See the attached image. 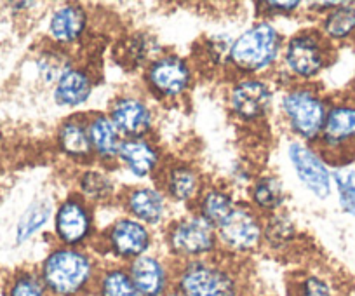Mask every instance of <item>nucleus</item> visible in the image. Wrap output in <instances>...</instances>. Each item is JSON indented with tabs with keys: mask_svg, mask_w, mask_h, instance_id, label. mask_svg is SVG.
Masks as SVG:
<instances>
[{
	"mask_svg": "<svg viewBox=\"0 0 355 296\" xmlns=\"http://www.w3.org/2000/svg\"><path fill=\"white\" fill-rule=\"evenodd\" d=\"M98 272L100 267L91 254L67 246L51 251L39 268L53 296H91Z\"/></svg>",
	"mask_w": 355,
	"mask_h": 296,
	"instance_id": "f257e3e1",
	"label": "nucleus"
},
{
	"mask_svg": "<svg viewBox=\"0 0 355 296\" xmlns=\"http://www.w3.org/2000/svg\"><path fill=\"white\" fill-rule=\"evenodd\" d=\"M174 288L183 296H241L242 282L234 267L214 256L183 261L174 268Z\"/></svg>",
	"mask_w": 355,
	"mask_h": 296,
	"instance_id": "f03ea898",
	"label": "nucleus"
},
{
	"mask_svg": "<svg viewBox=\"0 0 355 296\" xmlns=\"http://www.w3.org/2000/svg\"><path fill=\"white\" fill-rule=\"evenodd\" d=\"M282 49V37L270 23L261 21L245 30L234 40L228 63L242 73H259L277 61Z\"/></svg>",
	"mask_w": 355,
	"mask_h": 296,
	"instance_id": "7ed1b4c3",
	"label": "nucleus"
},
{
	"mask_svg": "<svg viewBox=\"0 0 355 296\" xmlns=\"http://www.w3.org/2000/svg\"><path fill=\"white\" fill-rule=\"evenodd\" d=\"M281 107L291 131L305 143H317L329 110L326 98L315 87L298 84L284 94Z\"/></svg>",
	"mask_w": 355,
	"mask_h": 296,
	"instance_id": "20e7f679",
	"label": "nucleus"
},
{
	"mask_svg": "<svg viewBox=\"0 0 355 296\" xmlns=\"http://www.w3.org/2000/svg\"><path fill=\"white\" fill-rule=\"evenodd\" d=\"M324 161L336 164L355 159V100L347 98L329 105L322 132L317 139Z\"/></svg>",
	"mask_w": 355,
	"mask_h": 296,
	"instance_id": "39448f33",
	"label": "nucleus"
},
{
	"mask_svg": "<svg viewBox=\"0 0 355 296\" xmlns=\"http://www.w3.org/2000/svg\"><path fill=\"white\" fill-rule=\"evenodd\" d=\"M167 246L180 263L214 256L218 251L216 229L199 214L182 218L167 230Z\"/></svg>",
	"mask_w": 355,
	"mask_h": 296,
	"instance_id": "423d86ee",
	"label": "nucleus"
},
{
	"mask_svg": "<svg viewBox=\"0 0 355 296\" xmlns=\"http://www.w3.org/2000/svg\"><path fill=\"white\" fill-rule=\"evenodd\" d=\"M333 44L320 30H305L289 39L284 49V63L296 79L310 80L320 76L331 63Z\"/></svg>",
	"mask_w": 355,
	"mask_h": 296,
	"instance_id": "0eeeda50",
	"label": "nucleus"
},
{
	"mask_svg": "<svg viewBox=\"0 0 355 296\" xmlns=\"http://www.w3.org/2000/svg\"><path fill=\"white\" fill-rule=\"evenodd\" d=\"M218 246L230 254H248L263 241V221L251 206H235L230 216L216 229Z\"/></svg>",
	"mask_w": 355,
	"mask_h": 296,
	"instance_id": "6e6552de",
	"label": "nucleus"
},
{
	"mask_svg": "<svg viewBox=\"0 0 355 296\" xmlns=\"http://www.w3.org/2000/svg\"><path fill=\"white\" fill-rule=\"evenodd\" d=\"M145 80L157 96L173 100L185 94L192 86V68L176 54H164L148 64Z\"/></svg>",
	"mask_w": 355,
	"mask_h": 296,
	"instance_id": "1a4fd4ad",
	"label": "nucleus"
},
{
	"mask_svg": "<svg viewBox=\"0 0 355 296\" xmlns=\"http://www.w3.org/2000/svg\"><path fill=\"white\" fill-rule=\"evenodd\" d=\"M289 159L293 162L300 182L317 197V199H327L331 193V182L333 173L327 168L326 161L319 150H313L312 146L305 141H295L289 145Z\"/></svg>",
	"mask_w": 355,
	"mask_h": 296,
	"instance_id": "9d476101",
	"label": "nucleus"
},
{
	"mask_svg": "<svg viewBox=\"0 0 355 296\" xmlns=\"http://www.w3.org/2000/svg\"><path fill=\"white\" fill-rule=\"evenodd\" d=\"M150 246L152 236L148 229L135 218H121L107 230V250L117 260L129 263L148 253Z\"/></svg>",
	"mask_w": 355,
	"mask_h": 296,
	"instance_id": "9b49d317",
	"label": "nucleus"
},
{
	"mask_svg": "<svg viewBox=\"0 0 355 296\" xmlns=\"http://www.w3.org/2000/svg\"><path fill=\"white\" fill-rule=\"evenodd\" d=\"M54 230L61 246L78 247L93 232V218L87 204L78 197H70L60 204L54 216Z\"/></svg>",
	"mask_w": 355,
	"mask_h": 296,
	"instance_id": "f8f14e48",
	"label": "nucleus"
},
{
	"mask_svg": "<svg viewBox=\"0 0 355 296\" xmlns=\"http://www.w3.org/2000/svg\"><path fill=\"white\" fill-rule=\"evenodd\" d=\"M125 268L141 296H164L174 288V268L153 254H143Z\"/></svg>",
	"mask_w": 355,
	"mask_h": 296,
	"instance_id": "ddd939ff",
	"label": "nucleus"
},
{
	"mask_svg": "<svg viewBox=\"0 0 355 296\" xmlns=\"http://www.w3.org/2000/svg\"><path fill=\"white\" fill-rule=\"evenodd\" d=\"M228 105L242 121H259L270 110L272 91L261 79H242L230 89Z\"/></svg>",
	"mask_w": 355,
	"mask_h": 296,
	"instance_id": "4468645a",
	"label": "nucleus"
},
{
	"mask_svg": "<svg viewBox=\"0 0 355 296\" xmlns=\"http://www.w3.org/2000/svg\"><path fill=\"white\" fill-rule=\"evenodd\" d=\"M108 117L128 139L145 138L152 128L153 119L148 105L136 96H119L112 103Z\"/></svg>",
	"mask_w": 355,
	"mask_h": 296,
	"instance_id": "2eb2a0df",
	"label": "nucleus"
},
{
	"mask_svg": "<svg viewBox=\"0 0 355 296\" xmlns=\"http://www.w3.org/2000/svg\"><path fill=\"white\" fill-rule=\"evenodd\" d=\"M162 189L173 200L190 202L199 199L202 193V180L193 166L174 162L164 169Z\"/></svg>",
	"mask_w": 355,
	"mask_h": 296,
	"instance_id": "dca6fc26",
	"label": "nucleus"
},
{
	"mask_svg": "<svg viewBox=\"0 0 355 296\" xmlns=\"http://www.w3.org/2000/svg\"><path fill=\"white\" fill-rule=\"evenodd\" d=\"M125 209L131 213L135 220L141 221L143 225H157L166 216V195L160 190L150 186L131 189L124 197Z\"/></svg>",
	"mask_w": 355,
	"mask_h": 296,
	"instance_id": "f3484780",
	"label": "nucleus"
},
{
	"mask_svg": "<svg viewBox=\"0 0 355 296\" xmlns=\"http://www.w3.org/2000/svg\"><path fill=\"white\" fill-rule=\"evenodd\" d=\"M117 159L139 178L153 175L160 166L159 148L146 138L124 139Z\"/></svg>",
	"mask_w": 355,
	"mask_h": 296,
	"instance_id": "a211bd4d",
	"label": "nucleus"
},
{
	"mask_svg": "<svg viewBox=\"0 0 355 296\" xmlns=\"http://www.w3.org/2000/svg\"><path fill=\"white\" fill-rule=\"evenodd\" d=\"M87 132L93 154L103 161H115L124 143L121 131L108 115L98 114L87 121Z\"/></svg>",
	"mask_w": 355,
	"mask_h": 296,
	"instance_id": "6ab92c4d",
	"label": "nucleus"
},
{
	"mask_svg": "<svg viewBox=\"0 0 355 296\" xmlns=\"http://www.w3.org/2000/svg\"><path fill=\"white\" fill-rule=\"evenodd\" d=\"M87 26V15L82 6L68 4L53 15L49 23V33L60 46H70L77 42Z\"/></svg>",
	"mask_w": 355,
	"mask_h": 296,
	"instance_id": "aec40b11",
	"label": "nucleus"
},
{
	"mask_svg": "<svg viewBox=\"0 0 355 296\" xmlns=\"http://www.w3.org/2000/svg\"><path fill=\"white\" fill-rule=\"evenodd\" d=\"M91 91H93V77L82 68H71L56 82L54 98L61 107H78L87 101Z\"/></svg>",
	"mask_w": 355,
	"mask_h": 296,
	"instance_id": "412c9836",
	"label": "nucleus"
},
{
	"mask_svg": "<svg viewBox=\"0 0 355 296\" xmlns=\"http://www.w3.org/2000/svg\"><path fill=\"white\" fill-rule=\"evenodd\" d=\"M58 145L61 152L71 159L93 157V146L89 139L87 122L80 117L67 119L58 131Z\"/></svg>",
	"mask_w": 355,
	"mask_h": 296,
	"instance_id": "4be33fe9",
	"label": "nucleus"
},
{
	"mask_svg": "<svg viewBox=\"0 0 355 296\" xmlns=\"http://www.w3.org/2000/svg\"><path fill=\"white\" fill-rule=\"evenodd\" d=\"M320 33L334 42H347L355 37V4L340 2L336 8L327 11L320 23Z\"/></svg>",
	"mask_w": 355,
	"mask_h": 296,
	"instance_id": "5701e85b",
	"label": "nucleus"
},
{
	"mask_svg": "<svg viewBox=\"0 0 355 296\" xmlns=\"http://www.w3.org/2000/svg\"><path fill=\"white\" fill-rule=\"evenodd\" d=\"M91 296H141L132 282L125 265H108L100 268Z\"/></svg>",
	"mask_w": 355,
	"mask_h": 296,
	"instance_id": "b1692460",
	"label": "nucleus"
},
{
	"mask_svg": "<svg viewBox=\"0 0 355 296\" xmlns=\"http://www.w3.org/2000/svg\"><path fill=\"white\" fill-rule=\"evenodd\" d=\"M237 204L234 202V197L221 189H207L202 190L200 197L197 199V211L199 216L204 218L207 223L218 229V227L230 216L232 211Z\"/></svg>",
	"mask_w": 355,
	"mask_h": 296,
	"instance_id": "393cba45",
	"label": "nucleus"
},
{
	"mask_svg": "<svg viewBox=\"0 0 355 296\" xmlns=\"http://www.w3.org/2000/svg\"><path fill=\"white\" fill-rule=\"evenodd\" d=\"M252 206L265 213H275L284 202V186L272 175L259 176L251 189Z\"/></svg>",
	"mask_w": 355,
	"mask_h": 296,
	"instance_id": "a878e982",
	"label": "nucleus"
},
{
	"mask_svg": "<svg viewBox=\"0 0 355 296\" xmlns=\"http://www.w3.org/2000/svg\"><path fill=\"white\" fill-rule=\"evenodd\" d=\"M78 192L91 202H103L114 193V182L107 173L87 169L78 176Z\"/></svg>",
	"mask_w": 355,
	"mask_h": 296,
	"instance_id": "bb28decb",
	"label": "nucleus"
},
{
	"mask_svg": "<svg viewBox=\"0 0 355 296\" xmlns=\"http://www.w3.org/2000/svg\"><path fill=\"white\" fill-rule=\"evenodd\" d=\"M295 236V227H293L291 220L284 214L272 213L268 220L263 221V239L274 250H282V247L289 246Z\"/></svg>",
	"mask_w": 355,
	"mask_h": 296,
	"instance_id": "cd10ccee",
	"label": "nucleus"
},
{
	"mask_svg": "<svg viewBox=\"0 0 355 296\" xmlns=\"http://www.w3.org/2000/svg\"><path fill=\"white\" fill-rule=\"evenodd\" d=\"M37 68L46 82H58L73 67H71V60L67 51H63L61 47H53L40 54Z\"/></svg>",
	"mask_w": 355,
	"mask_h": 296,
	"instance_id": "c85d7f7f",
	"label": "nucleus"
},
{
	"mask_svg": "<svg viewBox=\"0 0 355 296\" xmlns=\"http://www.w3.org/2000/svg\"><path fill=\"white\" fill-rule=\"evenodd\" d=\"M155 51H159V46H157L153 37L136 33V35L129 37L124 42V46H122V61L128 64H132V67H139V64L146 63L148 60L152 63L155 60L153 58Z\"/></svg>",
	"mask_w": 355,
	"mask_h": 296,
	"instance_id": "c756f323",
	"label": "nucleus"
},
{
	"mask_svg": "<svg viewBox=\"0 0 355 296\" xmlns=\"http://www.w3.org/2000/svg\"><path fill=\"white\" fill-rule=\"evenodd\" d=\"M51 214H53L51 200H40V202H35L33 206H30L28 211L23 214L21 220H19L18 223V232H16L18 243H25V241L30 239L33 234L39 232V230L47 223Z\"/></svg>",
	"mask_w": 355,
	"mask_h": 296,
	"instance_id": "7c9ffc66",
	"label": "nucleus"
},
{
	"mask_svg": "<svg viewBox=\"0 0 355 296\" xmlns=\"http://www.w3.org/2000/svg\"><path fill=\"white\" fill-rule=\"evenodd\" d=\"M8 296H53L35 270H19L8 284Z\"/></svg>",
	"mask_w": 355,
	"mask_h": 296,
	"instance_id": "2f4dec72",
	"label": "nucleus"
},
{
	"mask_svg": "<svg viewBox=\"0 0 355 296\" xmlns=\"http://www.w3.org/2000/svg\"><path fill=\"white\" fill-rule=\"evenodd\" d=\"M333 182L336 185L341 209L355 218V169L340 166L333 171Z\"/></svg>",
	"mask_w": 355,
	"mask_h": 296,
	"instance_id": "473e14b6",
	"label": "nucleus"
},
{
	"mask_svg": "<svg viewBox=\"0 0 355 296\" xmlns=\"http://www.w3.org/2000/svg\"><path fill=\"white\" fill-rule=\"evenodd\" d=\"M295 296H341L338 286L327 275L306 274L296 282Z\"/></svg>",
	"mask_w": 355,
	"mask_h": 296,
	"instance_id": "72a5a7b5",
	"label": "nucleus"
},
{
	"mask_svg": "<svg viewBox=\"0 0 355 296\" xmlns=\"http://www.w3.org/2000/svg\"><path fill=\"white\" fill-rule=\"evenodd\" d=\"M259 8H268L265 11H270L274 15H289L300 8V2H261Z\"/></svg>",
	"mask_w": 355,
	"mask_h": 296,
	"instance_id": "f704fd0d",
	"label": "nucleus"
},
{
	"mask_svg": "<svg viewBox=\"0 0 355 296\" xmlns=\"http://www.w3.org/2000/svg\"><path fill=\"white\" fill-rule=\"evenodd\" d=\"M164 296H183V295H182V291H180V289L173 288V289H169V291H167Z\"/></svg>",
	"mask_w": 355,
	"mask_h": 296,
	"instance_id": "c9c22d12",
	"label": "nucleus"
},
{
	"mask_svg": "<svg viewBox=\"0 0 355 296\" xmlns=\"http://www.w3.org/2000/svg\"><path fill=\"white\" fill-rule=\"evenodd\" d=\"M352 98H354V100H355V89H354V96H352Z\"/></svg>",
	"mask_w": 355,
	"mask_h": 296,
	"instance_id": "e433bc0d",
	"label": "nucleus"
}]
</instances>
